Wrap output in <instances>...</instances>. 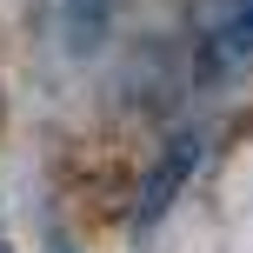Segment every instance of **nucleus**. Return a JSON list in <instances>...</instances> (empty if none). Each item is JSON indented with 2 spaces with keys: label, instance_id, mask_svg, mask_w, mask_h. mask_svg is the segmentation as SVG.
Listing matches in <instances>:
<instances>
[{
  "label": "nucleus",
  "instance_id": "f257e3e1",
  "mask_svg": "<svg viewBox=\"0 0 253 253\" xmlns=\"http://www.w3.org/2000/svg\"><path fill=\"white\" fill-rule=\"evenodd\" d=\"M253 67V0H213L200 13V40H193V74L213 87Z\"/></svg>",
  "mask_w": 253,
  "mask_h": 253
},
{
  "label": "nucleus",
  "instance_id": "f03ea898",
  "mask_svg": "<svg viewBox=\"0 0 253 253\" xmlns=\"http://www.w3.org/2000/svg\"><path fill=\"white\" fill-rule=\"evenodd\" d=\"M193 160H200V133H173L160 153H153L147 180H140V200H133V227H153V220H160L167 207H173V193L187 187Z\"/></svg>",
  "mask_w": 253,
  "mask_h": 253
},
{
  "label": "nucleus",
  "instance_id": "7ed1b4c3",
  "mask_svg": "<svg viewBox=\"0 0 253 253\" xmlns=\"http://www.w3.org/2000/svg\"><path fill=\"white\" fill-rule=\"evenodd\" d=\"M107 13H114V0H67V34H74L80 53L107 34Z\"/></svg>",
  "mask_w": 253,
  "mask_h": 253
},
{
  "label": "nucleus",
  "instance_id": "20e7f679",
  "mask_svg": "<svg viewBox=\"0 0 253 253\" xmlns=\"http://www.w3.org/2000/svg\"><path fill=\"white\" fill-rule=\"evenodd\" d=\"M0 253H13V247H0Z\"/></svg>",
  "mask_w": 253,
  "mask_h": 253
}]
</instances>
